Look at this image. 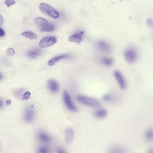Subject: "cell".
<instances>
[{"label": "cell", "mask_w": 153, "mask_h": 153, "mask_svg": "<svg viewBox=\"0 0 153 153\" xmlns=\"http://www.w3.org/2000/svg\"><path fill=\"white\" fill-rule=\"evenodd\" d=\"M39 9L43 13L53 19H58L60 14L56 9L45 3H41L39 5Z\"/></svg>", "instance_id": "cell-2"}, {"label": "cell", "mask_w": 153, "mask_h": 153, "mask_svg": "<svg viewBox=\"0 0 153 153\" xmlns=\"http://www.w3.org/2000/svg\"><path fill=\"white\" fill-rule=\"evenodd\" d=\"M114 76L120 87L122 90L125 89L126 87V82L124 77L121 73L118 71H116L114 72Z\"/></svg>", "instance_id": "cell-8"}, {"label": "cell", "mask_w": 153, "mask_h": 153, "mask_svg": "<svg viewBox=\"0 0 153 153\" xmlns=\"http://www.w3.org/2000/svg\"><path fill=\"white\" fill-rule=\"evenodd\" d=\"M102 64L106 66H110L113 63V59L109 57H104V58H102Z\"/></svg>", "instance_id": "cell-21"}, {"label": "cell", "mask_w": 153, "mask_h": 153, "mask_svg": "<svg viewBox=\"0 0 153 153\" xmlns=\"http://www.w3.org/2000/svg\"><path fill=\"white\" fill-rule=\"evenodd\" d=\"M94 115L96 118L102 119L107 116V111L104 109H99L94 112Z\"/></svg>", "instance_id": "cell-17"}, {"label": "cell", "mask_w": 153, "mask_h": 153, "mask_svg": "<svg viewBox=\"0 0 153 153\" xmlns=\"http://www.w3.org/2000/svg\"><path fill=\"white\" fill-rule=\"evenodd\" d=\"M57 39L54 36H48L42 39L39 43L41 48H46L51 46L56 43Z\"/></svg>", "instance_id": "cell-7"}, {"label": "cell", "mask_w": 153, "mask_h": 153, "mask_svg": "<svg viewBox=\"0 0 153 153\" xmlns=\"http://www.w3.org/2000/svg\"><path fill=\"white\" fill-rule=\"evenodd\" d=\"M124 57L126 61L128 63H134L138 58L137 50L133 47L128 48L124 52Z\"/></svg>", "instance_id": "cell-3"}, {"label": "cell", "mask_w": 153, "mask_h": 153, "mask_svg": "<svg viewBox=\"0 0 153 153\" xmlns=\"http://www.w3.org/2000/svg\"><path fill=\"white\" fill-rule=\"evenodd\" d=\"M5 3L7 6L9 7V6H11V5L15 4V1L14 0H6Z\"/></svg>", "instance_id": "cell-25"}, {"label": "cell", "mask_w": 153, "mask_h": 153, "mask_svg": "<svg viewBox=\"0 0 153 153\" xmlns=\"http://www.w3.org/2000/svg\"><path fill=\"white\" fill-rule=\"evenodd\" d=\"M107 153H127L125 147L120 145L111 146L107 150Z\"/></svg>", "instance_id": "cell-10"}, {"label": "cell", "mask_w": 153, "mask_h": 153, "mask_svg": "<svg viewBox=\"0 0 153 153\" xmlns=\"http://www.w3.org/2000/svg\"><path fill=\"white\" fill-rule=\"evenodd\" d=\"M97 47L100 50L103 52H109L111 49L110 45L104 41H98L97 44Z\"/></svg>", "instance_id": "cell-13"}, {"label": "cell", "mask_w": 153, "mask_h": 153, "mask_svg": "<svg viewBox=\"0 0 153 153\" xmlns=\"http://www.w3.org/2000/svg\"><path fill=\"white\" fill-rule=\"evenodd\" d=\"M5 35V32L1 28H0V37L4 36Z\"/></svg>", "instance_id": "cell-27"}, {"label": "cell", "mask_w": 153, "mask_h": 153, "mask_svg": "<svg viewBox=\"0 0 153 153\" xmlns=\"http://www.w3.org/2000/svg\"><path fill=\"white\" fill-rule=\"evenodd\" d=\"M30 92H29V91L26 92V93L23 94V97H22V99H23V100H28V99L30 98Z\"/></svg>", "instance_id": "cell-23"}, {"label": "cell", "mask_w": 153, "mask_h": 153, "mask_svg": "<svg viewBox=\"0 0 153 153\" xmlns=\"http://www.w3.org/2000/svg\"><path fill=\"white\" fill-rule=\"evenodd\" d=\"M37 153H52L51 149L47 145H42L39 146L36 151Z\"/></svg>", "instance_id": "cell-18"}, {"label": "cell", "mask_w": 153, "mask_h": 153, "mask_svg": "<svg viewBox=\"0 0 153 153\" xmlns=\"http://www.w3.org/2000/svg\"><path fill=\"white\" fill-rule=\"evenodd\" d=\"M56 153H68L65 149L61 147L57 148L56 150Z\"/></svg>", "instance_id": "cell-26"}, {"label": "cell", "mask_w": 153, "mask_h": 153, "mask_svg": "<svg viewBox=\"0 0 153 153\" xmlns=\"http://www.w3.org/2000/svg\"><path fill=\"white\" fill-rule=\"evenodd\" d=\"M3 102H2V101L0 99V108H2V107H3Z\"/></svg>", "instance_id": "cell-30"}, {"label": "cell", "mask_w": 153, "mask_h": 153, "mask_svg": "<svg viewBox=\"0 0 153 153\" xmlns=\"http://www.w3.org/2000/svg\"><path fill=\"white\" fill-rule=\"evenodd\" d=\"M147 153H153V149H150L148 150Z\"/></svg>", "instance_id": "cell-31"}, {"label": "cell", "mask_w": 153, "mask_h": 153, "mask_svg": "<svg viewBox=\"0 0 153 153\" xmlns=\"http://www.w3.org/2000/svg\"><path fill=\"white\" fill-rule=\"evenodd\" d=\"M42 53V51L41 49L35 48V49H32L30 50L27 53V55L28 57L31 58H36L41 56Z\"/></svg>", "instance_id": "cell-16"}, {"label": "cell", "mask_w": 153, "mask_h": 153, "mask_svg": "<svg viewBox=\"0 0 153 153\" xmlns=\"http://www.w3.org/2000/svg\"><path fill=\"white\" fill-rule=\"evenodd\" d=\"M3 22V17L0 15V25H1L2 24Z\"/></svg>", "instance_id": "cell-29"}, {"label": "cell", "mask_w": 153, "mask_h": 153, "mask_svg": "<svg viewBox=\"0 0 153 153\" xmlns=\"http://www.w3.org/2000/svg\"><path fill=\"white\" fill-rule=\"evenodd\" d=\"M65 140L67 144L72 142L75 137V131L72 128H67L65 131Z\"/></svg>", "instance_id": "cell-9"}, {"label": "cell", "mask_w": 153, "mask_h": 153, "mask_svg": "<svg viewBox=\"0 0 153 153\" xmlns=\"http://www.w3.org/2000/svg\"><path fill=\"white\" fill-rule=\"evenodd\" d=\"M63 98H64L65 104L67 108L72 112H76V110H77V108L74 104V102H73L71 96L67 91H64L63 92Z\"/></svg>", "instance_id": "cell-6"}, {"label": "cell", "mask_w": 153, "mask_h": 153, "mask_svg": "<svg viewBox=\"0 0 153 153\" xmlns=\"http://www.w3.org/2000/svg\"><path fill=\"white\" fill-rule=\"evenodd\" d=\"M1 78H2V75L0 74V80L1 79Z\"/></svg>", "instance_id": "cell-32"}, {"label": "cell", "mask_w": 153, "mask_h": 153, "mask_svg": "<svg viewBox=\"0 0 153 153\" xmlns=\"http://www.w3.org/2000/svg\"><path fill=\"white\" fill-rule=\"evenodd\" d=\"M6 53L8 56H14L15 54V51L12 48H9L7 50Z\"/></svg>", "instance_id": "cell-24"}, {"label": "cell", "mask_w": 153, "mask_h": 153, "mask_svg": "<svg viewBox=\"0 0 153 153\" xmlns=\"http://www.w3.org/2000/svg\"><path fill=\"white\" fill-rule=\"evenodd\" d=\"M21 35L24 36L25 37L27 38L30 39H37V36L35 33L32 31H28L23 32L21 34Z\"/></svg>", "instance_id": "cell-19"}, {"label": "cell", "mask_w": 153, "mask_h": 153, "mask_svg": "<svg viewBox=\"0 0 153 153\" xmlns=\"http://www.w3.org/2000/svg\"><path fill=\"white\" fill-rule=\"evenodd\" d=\"M11 104V100L8 99V100H7L6 101V104L7 105H10Z\"/></svg>", "instance_id": "cell-28"}, {"label": "cell", "mask_w": 153, "mask_h": 153, "mask_svg": "<svg viewBox=\"0 0 153 153\" xmlns=\"http://www.w3.org/2000/svg\"><path fill=\"white\" fill-rule=\"evenodd\" d=\"M83 33V32H78L72 35L71 37L69 38V41L78 44L80 43L82 39Z\"/></svg>", "instance_id": "cell-15"}, {"label": "cell", "mask_w": 153, "mask_h": 153, "mask_svg": "<svg viewBox=\"0 0 153 153\" xmlns=\"http://www.w3.org/2000/svg\"><path fill=\"white\" fill-rule=\"evenodd\" d=\"M35 117V112L31 107L26 109L24 112V120L27 123H31L33 121Z\"/></svg>", "instance_id": "cell-11"}, {"label": "cell", "mask_w": 153, "mask_h": 153, "mask_svg": "<svg viewBox=\"0 0 153 153\" xmlns=\"http://www.w3.org/2000/svg\"><path fill=\"white\" fill-rule=\"evenodd\" d=\"M48 87L51 92L57 93L59 90L60 86L57 81L54 80H50L48 82Z\"/></svg>", "instance_id": "cell-12"}, {"label": "cell", "mask_w": 153, "mask_h": 153, "mask_svg": "<svg viewBox=\"0 0 153 153\" xmlns=\"http://www.w3.org/2000/svg\"><path fill=\"white\" fill-rule=\"evenodd\" d=\"M76 99L81 104L90 107L96 108L99 107L100 106V104L97 100L86 96L79 95L77 97Z\"/></svg>", "instance_id": "cell-4"}, {"label": "cell", "mask_w": 153, "mask_h": 153, "mask_svg": "<svg viewBox=\"0 0 153 153\" xmlns=\"http://www.w3.org/2000/svg\"><path fill=\"white\" fill-rule=\"evenodd\" d=\"M114 99V96L113 95L111 94H106L104 95L103 97V100L105 102H111Z\"/></svg>", "instance_id": "cell-22"}, {"label": "cell", "mask_w": 153, "mask_h": 153, "mask_svg": "<svg viewBox=\"0 0 153 153\" xmlns=\"http://www.w3.org/2000/svg\"><path fill=\"white\" fill-rule=\"evenodd\" d=\"M37 138L43 145H48L51 144L52 142V137L48 132L44 131L41 130L38 132L37 134Z\"/></svg>", "instance_id": "cell-5"}, {"label": "cell", "mask_w": 153, "mask_h": 153, "mask_svg": "<svg viewBox=\"0 0 153 153\" xmlns=\"http://www.w3.org/2000/svg\"><path fill=\"white\" fill-rule=\"evenodd\" d=\"M145 138L148 141L153 140V128H150L147 129L145 134Z\"/></svg>", "instance_id": "cell-20"}, {"label": "cell", "mask_w": 153, "mask_h": 153, "mask_svg": "<svg viewBox=\"0 0 153 153\" xmlns=\"http://www.w3.org/2000/svg\"><path fill=\"white\" fill-rule=\"evenodd\" d=\"M71 57V56L69 54H63V55L57 56L51 59L48 62V65L49 66H53L59 61L61 60L62 59H67Z\"/></svg>", "instance_id": "cell-14"}, {"label": "cell", "mask_w": 153, "mask_h": 153, "mask_svg": "<svg viewBox=\"0 0 153 153\" xmlns=\"http://www.w3.org/2000/svg\"><path fill=\"white\" fill-rule=\"evenodd\" d=\"M34 23L42 31L51 32L55 29L54 25L50 24L47 20L41 17L36 18L35 19Z\"/></svg>", "instance_id": "cell-1"}]
</instances>
